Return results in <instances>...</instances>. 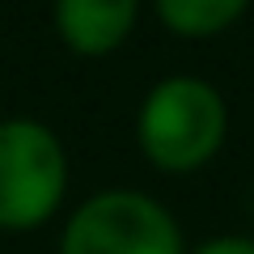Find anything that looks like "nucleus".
Returning a JSON list of instances; mask_svg holds the SVG:
<instances>
[{"mask_svg":"<svg viewBox=\"0 0 254 254\" xmlns=\"http://www.w3.org/2000/svg\"><path fill=\"white\" fill-rule=\"evenodd\" d=\"M229 127V98L216 81L199 72H170L140 93L131 136L148 170L165 178H190L225 153Z\"/></svg>","mask_w":254,"mask_h":254,"instance_id":"nucleus-1","label":"nucleus"},{"mask_svg":"<svg viewBox=\"0 0 254 254\" xmlns=\"http://www.w3.org/2000/svg\"><path fill=\"white\" fill-rule=\"evenodd\" d=\"M72 157L68 144L38 115L0 119V233L26 237L68 212Z\"/></svg>","mask_w":254,"mask_h":254,"instance_id":"nucleus-2","label":"nucleus"},{"mask_svg":"<svg viewBox=\"0 0 254 254\" xmlns=\"http://www.w3.org/2000/svg\"><path fill=\"white\" fill-rule=\"evenodd\" d=\"M55 254H190L178 212L144 187H102L64 212Z\"/></svg>","mask_w":254,"mask_h":254,"instance_id":"nucleus-3","label":"nucleus"},{"mask_svg":"<svg viewBox=\"0 0 254 254\" xmlns=\"http://www.w3.org/2000/svg\"><path fill=\"white\" fill-rule=\"evenodd\" d=\"M148 0H51V30L76 60H106L140 30Z\"/></svg>","mask_w":254,"mask_h":254,"instance_id":"nucleus-4","label":"nucleus"},{"mask_svg":"<svg viewBox=\"0 0 254 254\" xmlns=\"http://www.w3.org/2000/svg\"><path fill=\"white\" fill-rule=\"evenodd\" d=\"M254 0H148L153 21L178 43H212L242 26Z\"/></svg>","mask_w":254,"mask_h":254,"instance_id":"nucleus-5","label":"nucleus"},{"mask_svg":"<svg viewBox=\"0 0 254 254\" xmlns=\"http://www.w3.org/2000/svg\"><path fill=\"white\" fill-rule=\"evenodd\" d=\"M190 254H254V233H216L190 246Z\"/></svg>","mask_w":254,"mask_h":254,"instance_id":"nucleus-6","label":"nucleus"}]
</instances>
